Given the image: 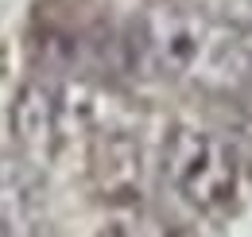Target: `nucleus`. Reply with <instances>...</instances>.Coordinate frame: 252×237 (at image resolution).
<instances>
[{
    "label": "nucleus",
    "instance_id": "1",
    "mask_svg": "<svg viewBox=\"0 0 252 237\" xmlns=\"http://www.w3.org/2000/svg\"><path fill=\"white\" fill-rule=\"evenodd\" d=\"M128 59L221 105H252V24L198 4L159 0L128 28Z\"/></svg>",
    "mask_w": 252,
    "mask_h": 237
},
{
    "label": "nucleus",
    "instance_id": "2",
    "mask_svg": "<svg viewBox=\"0 0 252 237\" xmlns=\"http://www.w3.org/2000/svg\"><path fill=\"white\" fill-rule=\"evenodd\" d=\"M156 175L183 210L210 222L233 218L252 195L249 156L206 124H171L163 132Z\"/></svg>",
    "mask_w": 252,
    "mask_h": 237
},
{
    "label": "nucleus",
    "instance_id": "3",
    "mask_svg": "<svg viewBox=\"0 0 252 237\" xmlns=\"http://www.w3.org/2000/svg\"><path fill=\"white\" fill-rule=\"evenodd\" d=\"M12 136L16 148L24 152V159L32 163H55L66 152L63 136V113H59V86L55 74H39L32 82H24L16 101H12Z\"/></svg>",
    "mask_w": 252,
    "mask_h": 237
},
{
    "label": "nucleus",
    "instance_id": "4",
    "mask_svg": "<svg viewBox=\"0 0 252 237\" xmlns=\"http://www.w3.org/2000/svg\"><path fill=\"white\" fill-rule=\"evenodd\" d=\"M43 230V195L32 159L0 156V237H35Z\"/></svg>",
    "mask_w": 252,
    "mask_h": 237
},
{
    "label": "nucleus",
    "instance_id": "5",
    "mask_svg": "<svg viewBox=\"0 0 252 237\" xmlns=\"http://www.w3.org/2000/svg\"><path fill=\"white\" fill-rule=\"evenodd\" d=\"M94 237H194L187 226H179L175 218L159 214L156 206L144 202H121L101 226Z\"/></svg>",
    "mask_w": 252,
    "mask_h": 237
}]
</instances>
